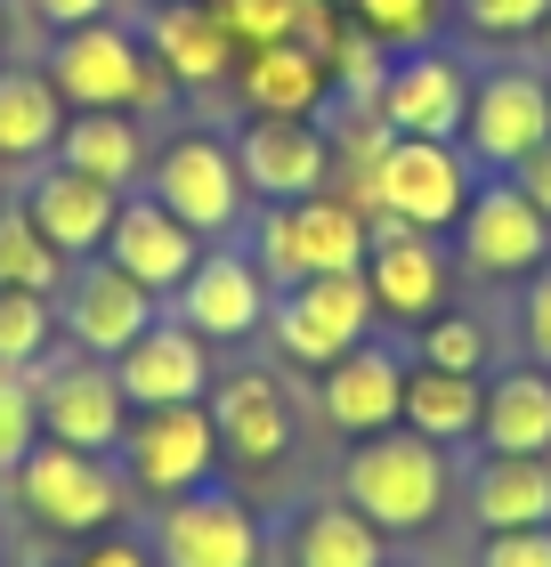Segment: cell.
Listing matches in <instances>:
<instances>
[{"label":"cell","instance_id":"20","mask_svg":"<svg viewBox=\"0 0 551 567\" xmlns=\"http://www.w3.org/2000/svg\"><path fill=\"white\" fill-rule=\"evenodd\" d=\"M398 405H406V349H389V341H357L349 357H333L317 373V414L340 437L398 430Z\"/></svg>","mask_w":551,"mask_h":567},{"label":"cell","instance_id":"13","mask_svg":"<svg viewBox=\"0 0 551 567\" xmlns=\"http://www.w3.org/2000/svg\"><path fill=\"white\" fill-rule=\"evenodd\" d=\"M268 300H276V284L259 276L244 244H203V260L187 268V284L163 308L187 332H203V341H252V332H268Z\"/></svg>","mask_w":551,"mask_h":567},{"label":"cell","instance_id":"36","mask_svg":"<svg viewBox=\"0 0 551 567\" xmlns=\"http://www.w3.org/2000/svg\"><path fill=\"white\" fill-rule=\"evenodd\" d=\"M41 446V414H33V373L0 365V486L17 478V462Z\"/></svg>","mask_w":551,"mask_h":567},{"label":"cell","instance_id":"39","mask_svg":"<svg viewBox=\"0 0 551 567\" xmlns=\"http://www.w3.org/2000/svg\"><path fill=\"white\" fill-rule=\"evenodd\" d=\"M479 567H551V527H503V535H487Z\"/></svg>","mask_w":551,"mask_h":567},{"label":"cell","instance_id":"17","mask_svg":"<svg viewBox=\"0 0 551 567\" xmlns=\"http://www.w3.org/2000/svg\"><path fill=\"white\" fill-rule=\"evenodd\" d=\"M154 317H163V300H154L146 284H130L106 251H98V260H73L65 292H58V332L90 357H122Z\"/></svg>","mask_w":551,"mask_h":567},{"label":"cell","instance_id":"31","mask_svg":"<svg viewBox=\"0 0 551 567\" xmlns=\"http://www.w3.org/2000/svg\"><path fill=\"white\" fill-rule=\"evenodd\" d=\"M65 276H73V260L33 227V212L17 195H0V292H49L58 300Z\"/></svg>","mask_w":551,"mask_h":567},{"label":"cell","instance_id":"43","mask_svg":"<svg viewBox=\"0 0 551 567\" xmlns=\"http://www.w3.org/2000/svg\"><path fill=\"white\" fill-rule=\"evenodd\" d=\"M535 58H543V73H551V17H543V33H535Z\"/></svg>","mask_w":551,"mask_h":567},{"label":"cell","instance_id":"12","mask_svg":"<svg viewBox=\"0 0 551 567\" xmlns=\"http://www.w3.org/2000/svg\"><path fill=\"white\" fill-rule=\"evenodd\" d=\"M551 138V73L543 65H487L470 73V114H462V154L487 171H511L519 154Z\"/></svg>","mask_w":551,"mask_h":567},{"label":"cell","instance_id":"40","mask_svg":"<svg viewBox=\"0 0 551 567\" xmlns=\"http://www.w3.org/2000/svg\"><path fill=\"white\" fill-rule=\"evenodd\" d=\"M503 178H511V187H519V195H528V203H535V212L551 219V138H543L535 154H519V163H511Z\"/></svg>","mask_w":551,"mask_h":567},{"label":"cell","instance_id":"29","mask_svg":"<svg viewBox=\"0 0 551 567\" xmlns=\"http://www.w3.org/2000/svg\"><path fill=\"white\" fill-rule=\"evenodd\" d=\"M49 163H65V171H90V178H106V187H146V131H139V114H65V131L58 146H49Z\"/></svg>","mask_w":551,"mask_h":567},{"label":"cell","instance_id":"2","mask_svg":"<svg viewBox=\"0 0 551 567\" xmlns=\"http://www.w3.org/2000/svg\"><path fill=\"white\" fill-rule=\"evenodd\" d=\"M41 73L65 97V114H139L171 90V73L146 58L139 24H122V17H90L73 33H58Z\"/></svg>","mask_w":551,"mask_h":567},{"label":"cell","instance_id":"32","mask_svg":"<svg viewBox=\"0 0 551 567\" xmlns=\"http://www.w3.org/2000/svg\"><path fill=\"white\" fill-rule=\"evenodd\" d=\"M414 365H446V373H487L494 365V324L470 317V308H438L422 324V349H414Z\"/></svg>","mask_w":551,"mask_h":567},{"label":"cell","instance_id":"8","mask_svg":"<svg viewBox=\"0 0 551 567\" xmlns=\"http://www.w3.org/2000/svg\"><path fill=\"white\" fill-rule=\"evenodd\" d=\"M114 471L130 478V495H154V503L195 495L220 471V430H212L203 405H146V414L122 422Z\"/></svg>","mask_w":551,"mask_h":567},{"label":"cell","instance_id":"41","mask_svg":"<svg viewBox=\"0 0 551 567\" xmlns=\"http://www.w3.org/2000/svg\"><path fill=\"white\" fill-rule=\"evenodd\" d=\"M73 567H154V551L130 544V535H90V544L73 551Z\"/></svg>","mask_w":551,"mask_h":567},{"label":"cell","instance_id":"42","mask_svg":"<svg viewBox=\"0 0 551 567\" xmlns=\"http://www.w3.org/2000/svg\"><path fill=\"white\" fill-rule=\"evenodd\" d=\"M49 33H73V24H90V17H114V0H24Z\"/></svg>","mask_w":551,"mask_h":567},{"label":"cell","instance_id":"19","mask_svg":"<svg viewBox=\"0 0 551 567\" xmlns=\"http://www.w3.org/2000/svg\"><path fill=\"white\" fill-rule=\"evenodd\" d=\"M114 381L130 398V414H146V405H203V398H212V381H220V365H212V341L187 332L163 308V317L114 357Z\"/></svg>","mask_w":551,"mask_h":567},{"label":"cell","instance_id":"16","mask_svg":"<svg viewBox=\"0 0 551 567\" xmlns=\"http://www.w3.org/2000/svg\"><path fill=\"white\" fill-rule=\"evenodd\" d=\"M381 122L398 138H462V114H470V65L455 49H389V73H381Z\"/></svg>","mask_w":551,"mask_h":567},{"label":"cell","instance_id":"10","mask_svg":"<svg viewBox=\"0 0 551 567\" xmlns=\"http://www.w3.org/2000/svg\"><path fill=\"white\" fill-rule=\"evenodd\" d=\"M470 187H479V163L462 154V138H389V154L374 163V203L422 236H455Z\"/></svg>","mask_w":551,"mask_h":567},{"label":"cell","instance_id":"34","mask_svg":"<svg viewBox=\"0 0 551 567\" xmlns=\"http://www.w3.org/2000/svg\"><path fill=\"white\" fill-rule=\"evenodd\" d=\"M349 17L381 49H422V41H438V24L455 17V0H349Z\"/></svg>","mask_w":551,"mask_h":567},{"label":"cell","instance_id":"38","mask_svg":"<svg viewBox=\"0 0 551 567\" xmlns=\"http://www.w3.org/2000/svg\"><path fill=\"white\" fill-rule=\"evenodd\" d=\"M519 341H528L535 365H551V260L528 276V292H519Z\"/></svg>","mask_w":551,"mask_h":567},{"label":"cell","instance_id":"6","mask_svg":"<svg viewBox=\"0 0 551 567\" xmlns=\"http://www.w3.org/2000/svg\"><path fill=\"white\" fill-rule=\"evenodd\" d=\"M374 284L365 268H340V276H308V284H284L268 300V341L284 365L300 373H325L333 357H349L357 341H374Z\"/></svg>","mask_w":551,"mask_h":567},{"label":"cell","instance_id":"46","mask_svg":"<svg viewBox=\"0 0 551 567\" xmlns=\"http://www.w3.org/2000/svg\"><path fill=\"white\" fill-rule=\"evenodd\" d=\"M340 9H349V0H340Z\"/></svg>","mask_w":551,"mask_h":567},{"label":"cell","instance_id":"30","mask_svg":"<svg viewBox=\"0 0 551 567\" xmlns=\"http://www.w3.org/2000/svg\"><path fill=\"white\" fill-rule=\"evenodd\" d=\"M65 131V97L49 90L41 65H0V163L33 171L49 163V146Z\"/></svg>","mask_w":551,"mask_h":567},{"label":"cell","instance_id":"35","mask_svg":"<svg viewBox=\"0 0 551 567\" xmlns=\"http://www.w3.org/2000/svg\"><path fill=\"white\" fill-rule=\"evenodd\" d=\"M551 0H455V24L487 49H535Z\"/></svg>","mask_w":551,"mask_h":567},{"label":"cell","instance_id":"25","mask_svg":"<svg viewBox=\"0 0 551 567\" xmlns=\"http://www.w3.org/2000/svg\"><path fill=\"white\" fill-rule=\"evenodd\" d=\"M462 503L479 519V535L551 527V454H479L462 478Z\"/></svg>","mask_w":551,"mask_h":567},{"label":"cell","instance_id":"23","mask_svg":"<svg viewBox=\"0 0 551 567\" xmlns=\"http://www.w3.org/2000/svg\"><path fill=\"white\" fill-rule=\"evenodd\" d=\"M139 41H146V58L171 73V90H220V82H235V58H244L203 0H154Z\"/></svg>","mask_w":551,"mask_h":567},{"label":"cell","instance_id":"45","mask_svg":"<svg viewBox=\"0 0 551 567\" xmlns=\"http://www.w3.org/2000/svg\"><path fill=\"white\" fill-rule=\"evenodd\" d=\"M0 559H9V544H0Z\"/></svg>","mask_w":551,"mask_h":567},{"label":"cell","instance_id":"11","mask_svg":"<svg viewBox=\"0 0 551 567\" xmlns=\"http://www.w3.org/2000/svg\"><path fill=\"white\" fill-rule=\"evenodd\" d=\"M455 260L470 276H487V284H528L551 260V219L511 187L503 171H487L479 187H470L462 219H455Z\"/></svg>","mask_w":551,"mask_h":567},{"label":"cell","instance_id":"22","mask_svg":"<svg viewBox=\"0 0 551 567\" xmlns=\"http://www.w3.org/2000/svg\"><path fill=\"white\" fill-rule=\"evenodd\" d=\"M106 260H114L130 284H146L154 300H171L178 284H187V268L203 260V236H187V227H178L146 187H130V195H122V212H114Z\"/></svg>","mask_w":551,"mask_h":567},{"label":"cell","instance_id":"7","mask_svg":"<svg viewBox=\"0 0 551 567\" xmlns=\"http://www.w3.org/2000/svg\"><path fill=\"white\" fill-rule=\"evenodd\" d=\"M33 414L41 437L58 446H82V454H114L122 446V422H130V398L114 381V357H90V349H49L33 365Z\"/></svg>","mask_w":551,"mask_h":567},{"label":"cell","instance_id":"5","mask_svg":"<svg viewBox=\"0 0 551 567\" xmlns=\"http://www.w3.org/2000/svg\"><path fill=\"white\" fill-rule=\"evenodd\" d=\"M365 212H349L340 195H300V203H259L244 227V251L259 260V276L276 284H308V276H340L365 268Z\"/></svg>","mask_w":551,"mask_h":567},{"label":"cell","instance_id":"27","mask_svg":"<svg viewBox=\"0 0 551 567\" xmlns=\"http://www.w3.org/2000/svg\"><path fill=\"white\" fill-rule=\"evenodd\" d=\"M479 454H551V365L528 357V365L487 373Z\"/></svg>","mask_w":551,"mask_h":567},{"label":"cell","instance_id":"9","mask_svg":"<svg viewBox=\"0 0 551 567\" xmlns=\"http://www.w3.org/2000/svg\"><path fill=\"white\" fill-rule=\"evenodd\" d=\"M146 551H154V567H259L268 559V527H259V511L244 495L195 486V495L154 503Z\"/></svg>","mask_w":551,"mask_h":567},{"label":"cell","instance_id":"3","mask_svg":"<svg viewBox=\"0 0 551 567\" xmlns=\"http://www.w3.org/2000/svg\"><path fill=\"white\" fill-rule=\"evenodd\" d=\"M9 495H17V511H24L41 535H73V544H90V535H106V527L122 519L130 478L114 471V454H82V446L41 437V446L17 462Z\"/></svg>","mask_w":551,"mask_h":567},{"label":"cell","instance_id":"14","mask_svg":"<svg viewBox=\"0 0 551 567\" xmlns=\"http://www.w3.org/2000/svg\"><path fill=\"white\" fill-rule=\"evenodd\" d=\"M203 414L220 430V462L235 471H276L284 454H293V390H284L276 365H235L212 381V398H203Z\"/></svg>","mask_w":551,"mask_h":567},{"label":"cell","instance_id":"1","mask_svg":"<svg viewBox=\"0 0 551 567\" xmlns=\"http://www.w3.org/2000/svg\"><path fill=\"white\" fill-rule=\"evenodd\" d=\"M446 495H455V462L446 446L398 430H374V437H349V462H340V503H357L381 535H422L438 527Z\"/></svg>","mask_w":551,"mask_h":567},{"label":"cell","instance_id":"26","mask_svg":"<svg viewBox=\"0 0 551 567\" xmlns=\"http://www.w3.org/2000/svg\"><path fill=\"white\" fill-rule=\"evenodd\" d=\"M284 567H389V535L357 503H300L284 519Z\"/></svg>","mask_w":551,"mask_h":567},{"label":"cell","instance_id":"24","mask_svg":"<svg viewBox=\"0 0 551 567\" xmlns=\"http://www.w3.org/2000/svg\"><path fill=\"white\" fill-rule=\"evenodd\" d=\"M235 97H244V114H284V122H325L333 106V73L317 49L300 41H259L235 58Z\"/></svg>","mask_w":551,"mask_h":567},{"label":"cell","instance_id":"33","mask_svg":"<svg viewBox=\"0 0 551 567\" xmlns=\"http://www.w3.org/2000/svg\"><path fill=\"white\" fill-rule=\"evenodd\" d=\"M58 349V300L49 292H0V365L33 373Z\"/></svg>","mask_w":551,"mask_h":567},{"label":"cell","instance_id":"18","mask_svg":"<svg viewBox=\"0 0 551 567\" xmlns=\"http://www.w3.org/2000/svg\"><path fill=\"white\" fill-rule=\"evenodd\" d=\"M227 146H235V163H244V187H252V203H300V195H325V178H333L325 122L244 114Z\"/></svg>","mask_w":551,"mask_h":567},{"label":"cell","instance_id":"4","mask_svg":"<svg viewBox=\"0 0 551 567\" xmlns=\"http://www.w3.org/2000/svg\"><path fill=\"white\" fill-rule=\"evenodd\" d=\"M146 195L203 244H235V227H252V187H244V163L220 131H178L163 154L146 163Z\"/></svg>","mask_w":551,"mask_h":567},{"label":"cell","instance_id":"47","mask_svg":"<svg viewBox=\"0 0 551 567\" xmlns=\"http://www.w3.org/2000/svg\"><path fill=\"white\" fill-rule=\"evenodd\" d=\"M0 49H9V41H0Z\"/></svg>","mask_w":551,"mask_h":567},{"label":"cell","instance_id":"37","mask_svg":"<svg viewBox=\"0 0 551 567\" xmlns=\"http://www.w3.org/2000/svg\"><path fill=\"white\" fill-rule=\"evenodd\" d=\"M203 9L227 24V41H235V49L293 41V24H300V0H203Z\"/></svg>","mask_w":551,"mask_h":567},{"label":"cell","instance_id":"44","mask_svg":"<svg viewBox=\"0 0 551 567\" xmlns=\"http://www.w3.org/2000/svg\"><path fill=\"white\" fill-rule=\"evenodd\" d=\"M0 195H9V163H0Z\"/></svg>","mask_w":551,"mask_h":567},{"label":"cell","instance_id":"28","mask_svg":"<svg viewBox=\"0 0 551 567\" xmlns=\"http://www.w3.org/2000/svg\"><path fill=\"white\" fill-rule=\"evenodd\" d=\"M479 405H487V373H446V365H406V405L398 422L430 446H479Z\"/></svg>","mask_w":551,"mask_h":567},{"label":"cell","instance_id":"15","mask_svg":"<svg viewBox=\"0 0 551 567\" xmlns=\"http://www.w3.org/2000/svg\"><path fill=\"white\" fill-rule=\"evenodd\" d=\"M365 236H374V244H365L374 308H381V317H398V324H430L446 308V284H455V251H446L438 236H422V227L389 219V212L365 219Z\"/></svg>","mask_w":551,"mask_h":567},{"label":"cell","instance_id":"21","mask_svg":"<svg viewBox=\"0 0 551 567\" xmlns=\"http://www.w3.org/2000/svg\"><path fill=\"white\" fill-rule=\"evenodd\" d=\"M17 203L33 212V227L65 251V260H98L106 236H114L122 187H106V178H90V171H65V163H41L33 178H24Z\"/></svg>","mask_w":551,"mask_h":567}]
</instances>
